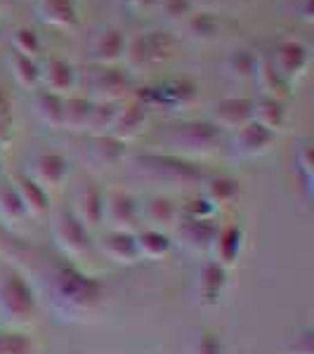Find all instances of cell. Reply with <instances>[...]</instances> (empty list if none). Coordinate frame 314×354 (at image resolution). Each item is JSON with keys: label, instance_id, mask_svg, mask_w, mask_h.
Listing matches in <instances>:
<instances>
[{"label": "cell", "instance_id": "cell-43", "mask_svg": "<svg viewBox=\"0 0 314 354\" xmlns=\"http://www.w3.org/2000/svg\"><path fill=\"white\" fill-rule=\"evenodd\" d=\"M286 354H314V330L310 326L300 328L298 333L288 340Z\"/></svg>", "mask_w": 314, "mask_h": 354}, {"label": "cell", "instance_id": "cell-49", "mask_svg": "<svg viewBox=\"0 0 314 354\" xmlns=\"http://www.w3.org/2000/svg\"><path fill=\"white\" fill-rule=\"evenodd\" d=\"M10 3H12V0H0V12H3L5 8H10Z\"/></svg>", "mask_w": 314, "mask_h": 354}, {"label": "cell", "instance_id": "cell-39", "mask_svg": "<svg viewBox=\"0 0 314 354\" xmlns=\"http://www.w3.org/2000/svg\"><path fill=\"white\" fill-rule=\"evenodd\" d=\"M118 104H121V102H118ZM118 104H111V102H95L88 133H93V137L95 135H109L111 125H113V121H116Z\"/></svg>", "mask_w": 314, "mask_h": 354}, {"label": "cell", "instance_id": "cell-9", "mask_svg": "<svg viewBox=\"0 0 314 354\" xmlns=\"http://www.w3.org/2000/svg\"><path fill=\"white\" fill-rule=\"evenodd\" d=\"M104 222L109 225V230L137 232L142 225L140 198L118 187L104 189Z\"/></svg>", "mask_w": 314, "mask_h": 354}, {"label": "cell", "instance_id": "cell-14", "mask_svg": "<svg viewBox=\"0 0 314 354\" xmlns=\"http://www.w3.org/2000/svg\"><path fill=\"white\" fill-rule=\"evenodd\" d=\"M26 175L38 182L45 192H57L68 180V158L57 151H41L31 158Z\"/></svg>", "mask_w": 314, "mask_h": 354}, {"label": "cell", "instance_id": "cell-23", "mask_svg": "<svg viewBox=\"0 0 314 354\" xmlns=\"http://www.w3.org/2000/svg\"><path fill=\"white\" fill-rule=\"evenodd\" d=\"M15 185L17 194H19L21 203L26 208L28 218H45L50 213V192H45L38 182H33L26 173H19L10 180Z\"/></svg>", "mask_w": 314, "mask_h": 354}, {"label": "cell", "instance_id": "cell-34", "mask_svg": "<svg viewBox=\"0 0 314 354\" xmlns=\"http://www.w3.org/2000/svg\"><path fill=\"white\" fill-rule=\"evenodd\" d=\"M0 220L10 227H19L28 220L26 208L21 203L12 182H3L0 185Z\"/></svg>", "mask_w": 314, "mask_h": 354}, {"label": "cell", "instance_id": "cell-46", "mask_svg": "<svg viewBox=\"0 0 314 354\" xmlns=\"http://www.w3.org/2000/svg\"><path fill=\"white\" fill-rule=\"evenodd\" d=\"M194 8L196 10H205V12H213L215 8H220V5L230 3V0H192Z\"/></svg>", "mask_w": 314, "mask_h": 354}, {"label": "cell", "instance_id": "cell-13", "mask_svg": "<svg viewBox=\"0 0 314 354\" xmlns=\"http://www.w3.org/2000/svg\"><path fill=\"white\" fill-rule=\"evenodd\" d=\"M274 142H277V133L267 130L265 125L250 121L243 128H239L237 133H232L230 149L232 156L239 158V161H253V158L265 156L274 147Z\"/></svg>", "mask_w": 314, "mask_h": 354}, {"label": "cell", "instance_id": "cell-25", "mask_svg": "<svg viewBox=\"0 0 314 354\" xmlns=\"http://www.w3.org/2000/svg\"><path fill=\"white\" fill-rule=\"evenodd\" d=\"M253 121L265 125L272 133H281L288 125V109L286 102L277 100V97L262 95L253 102Z\"/></svg>", "mask_w": 314, "mask_h": 354}, {"label": "cell", "instance_id": "cell-28", "mask_svg": "<svg viewBox=\"0 0 314 354\" xmlns=\"http://www.w3.org/2000/svg\"><path fill=\"white\" fill-rule=\"evenodd\" d=\"M64 100L66 97L48 93V90L38 88L33 93V113L38 116V121L53 130H59L64 123Z\"/></svg>", "mask_w": 314, "mask_h": 354}, {"label": "cell", "instance_id": "cell-19", "mask_svg": "<svg viewBox=\"0 0 314 354\" xmlns=\"http://www.w3.org/2000/svg\"><path fill=\"white\" fill-rule=\"evenodd\" d=\"M230 288V272L215 260H208L196 277V295L205 307H218Z\"/></svg>", "mask_w": 314, "mask_h": 354}, {"label": "cell", "instance_id": "cell-18", "mask_svg": "<svg viewBox=\"0 0 314 354\" xmlns=\"http://www.w3.org/2000/svg\"><path fill=\"white\" fill-rule=\"evenodd\" d=\"M147 116H149V109H147L145 104H140L135 97H130V100H125L118 104L116 121H113L109 135L128 145V142L137 140V137L145 133Z\"/></svg>", "mask_w": 314, "mask_h": 354}, {"label": "cell", "instance_id": "cell-27", "mask_svg": "<svg viewBox=\"0 0 314 354\" xmlns=\"http://www.w3.org/2000/svg\"><path fill=\"white\" fill-rule=\"evenodd\" d=\"M135 243L137 250H140V260H161L173 250V236L168 232L154 230V227H147V230H137L135 232Z\"/></svg>", "mask_w": 314, "mask_h": 354}, {"label": "cell", "instance_id": "cell-42", "mask_svg": "<svg viewBox=\"0 0 314 354\" xmlns=\"http://www.w3.org/2000/svg\"><path fill=\"white\" fill-rule=\"evenodd\" d=\"M190 354H227V347L215 330L201 328L190 345Z\"/></svg>", "mask_w": 314, "mask_h": 354}, {"label": "cell", "instance_id": "cell-17", "mask_svg": "<svg viewBox=\"0 0 314 354\" xmlns=\"http://www.w3.org/2000/svg\"><path fill=\"white\" fill-rule=\"evenodd\" d=\"M125 41L121 28L116 26H102L90 41V62L95 66H113L123 62Z\"/></svg>", "mask_w": 314, "mask_h": 354}, {"label": "cell", "instance_id": "cell-20", "mask_svg": "<svg viewBox=\"0 0 314 354\" xmlns=\"http://www.w3.org/2000/svg\"><path fill=\"white\" fill-rule=\"evenodd\" d=\"M97 248L104 258H109L116 265H137L140 262V250L135 243V232L123 230H107L97 239Z\"/></svg>", "mask_w": 314, "mask_h": 354}, {"label": "cell", "instance_id": "cell-41", "mask_svg": "<svg viewBox=\"0 0 314 354\" xmlns=\"http://www.w3.org/2000/svg\"><path fill=\"white\" fill-rule=\"evenodd\" d=\"M156 12H161V17L170 24H185L190 17L196 12L192 0H158Z\"/></svg>", "mask_w": 314, "mask_h": 354}, {"label": "cell", "instance_id": "cell-24", "mask_svg": "<svg viewBox=\"0 0 314 354\" xmlns=\"http://www.w3.org/2000/svg\"><path fill=\"white\" fill-rule=\"evenodd\" d=\"M38 3V19L48 26L73 31L81 21L78 17L76 0H36Z\"/></svg>", "mask_w": 314, "mask_h": 354}, {"label": "cell", "instance_id": "cell-11", "mask_svg": "<svg viewBox=\"0 0 314 354\" xmlns=\"http://www.w3.org/2000/svg\"><path fill=\"white\" fill-rule=\"evenodd\" d=\"M253 97H222L208 106V121L222 133H237L253 121Z\"/></svg>", "mask_w": 314, "mask_h": 354}, {"label": "cell", "instance_id": "cell-45", "mask_svg": "<svg viewBox=\"0 0 314 354\" xmlns=\"http://www.w3.org/2000/svg\"><path fill=\"white\" fill-rule=\"evenodd\" d=\"M121 3H123V8H128L135 17H145V15L156 12L158 0H121Z\"/></svg>", "mask_w": 314, "mask_h": 354}, {"label": "cell", "instance_id": "cell-37", "mask_svg": "<svg viewBox=\"0 0 314 354\" xmlns=\"http://www.w3.org/2000/svg\"><path fill=\"white\" fill-rule=\"evenodd\" d=\"M295 173L302 180L307 201H312V182H314V149L310 140H302L295 151Z\"/></svg>", "mask_w": 314, "mask_h": 354}, {"label": "cell", "instance_id": "cell-8", "mask_svg": "<svg viewBox=\"0 0 314 354\" xmlns=\"http://www.w3.org/2000/svg\"><path fill=\"white\" fill-rule=\"evenodd\" d=\"M53 236L57 248L71 260L85 258L90 245H93V232L73 215V210H64V213L57 215L53 225Z\"/></svg>", "mask_w": 314, "mask_h": 354}, {"label": "cell", "instance_id": "cell-21", "mask_svg": "<svg viewBox=\"0 0 314 354\" xmlns=\"http://www.w3.org/2000/svg\"><path fill=\"white\" fill-rule=\"evenodd\" d=\"M73 215L88 227L90 232H97L104 225V189L97 182H85L76 196Z\"/></svg>", "mask_w": 314, "mask_h": 354}, {"label": "cell", "instance_id": "cell-47", "mask_svg": "<svg viewBox=\"0 0 314 354\" xmlns=\"http://www.w3.org/2000/svg\"><path fill=\"white\" fill-rule=\"evenodd\" d=\"M312 0H302V19L305 21H312Z\"/></svg>", "mask_w": 314, "mask_h": 354}, {"label": "cell", "instance_id": "cell-3", "mask_svg": "<svg viewBox=\"0 0 314 354\" xmlns=\"http://www.w3.org/2000/svg\"><path fill=\"white\" fill-rule=\"evenodd\" d=\"M41 300L17 267L0 270V322L8 328H26L36 322Z\"/></svg>", "mask_w": 314, "mask_h": 354}, {"label": "cell", "instance_id": "cell-38", "mask_svg": "<svg viewBox=\"0 0 314 354\" xmlns=\"http://www.w3.org/2000/svg\"><path fill=\"white\" fill-rule=\"evenodd\" d=\"M12 50L24 57H31V59H36V57H41L43 53V41L41 36H38V31L33 26H17L12 31Z\"/></svg>", "mask_w": 314, "mask_h": 354}, {"label": "cell", "instance_id": "cell-22", "mask_svg": "<svg viewBox=\"0 0 314 354\" xmlns=\"http://www.w3.org/2000/svg\"><path fill=\"white\" fill-rule=\"evenodd\" d=\"M140 215L142 220H147L154 230L168 232L175 227V222L180 220V205L165 194H156V196L147 198L145 203H140Z\"/></svg>", "mask_w": 314, "mask_h": 354}, {"label": "cell", "instance_id": "cell-26", "mask_svg": "<svg viewBox=\"0 0 314 354\" xmlns=\"http://www.w3.org/2000/svg\"><path fill=\"white\" fill-rule=\"evenodd\" d=\"M260 57L250 48H237L227 55L225 59V73L234 83H255L258 78Z\"/></svg>", "mask_w": 314, "mask_h": 354}, {"label": "cell", "instance_id": "cell-1", "mask_svg": "<svg viewBox=\"0 0 314 354\" xmlns=\"http://www.w3.org/2000/svg\"><path fill=\"white\" fill-rule=\"evenodd\" d=\"M107 288L93 274H85L76 265H55L45 281V298L59 322L83 324L93 319L104 305Z\"/></svg>", "mask_w": 314, "mask_h": 354}, {"label": "cell", "instance_id": "cell-33", "mask_svg": "<svg viewBox=\"0 0 314 354\" xmlns=\"http://www.w3.org/2000/svg\"><path fill=\"white\" fill-rule=\"evenodd\" d=\"M203 194L220 208V205L234 203L241 196V182L230 175H210L203 185Z\"/></svg>", "mask_w": 314, "mask_h": 354}, {"label": "cell", "instance_id": "cell-44", "mask_svg": "<svg viewBox=\"0 0 314 354\" xmlns=\"http://www.w3.org/2000/svg\"><path fill=\"white\" fill-rule=\"evenodd\" d=\"M10 125H12V100L0 88V145L10 140Z\"/></svg>", "mask_w": 314, "mask_h": 354}, {"label": "cell", "instance_id": "cell-35", "mask_svg": "<svg viewBox=\"0 0 314 354\" xmlns=\"http://www.w3.org/2000/svg\"><path fill=\"white\" fill-rule=\"evenodd\" d=\"M255 83L262 88V93L267 97H277V100H286L290 95V85L279 76V71L274 68L272 62H262L260 59V66H258V78Z\"/></svg>", "mask_w": 314, "mask_h": 354}, {"label": "cell", "instance_id": "cell-48", "mask_svg": "<svg viewBox=\"0 0 314 354\" xmlns=\"http://www.w3.org/2000/svg\"><path fill=\"white\" fill-rule=\"evenodd\" d=\"M5 182V170H3V145H0V185Z\"/></svg>", "mask_w": 314, "mask_h": 354}, {"label": "cell", "instance_id": "cell-10", "mask_svg": "<svg viewBox=\"0 0 314 354\" xmlns=\"http://www.w3.org/2000/svg\"><path fill=\"white\" fill-rule=\"evenodd\" d=\"M215 234H218V222L215 220L180 218L173 230H170L173 243H178L180 248H185L187 253L194 255H210Z\"/></svg>", "mask_w": 314, "mask_h": 354}, {"label": "cell", "instance_id": "cell-36", "mask_svg": "<svg viewBox=\"0 0 314 354\" xmlns=\"http://www.w3.org/2000/svg\"><path fill=\"white\" fill-rule=\"evenodd\" d=\"M180 205V218H190V220H215L220 213V208L205 196L203 192L190 194Z\"/></svg>", "mask_w": 314, "mask_h": 354}, {"label": "cell", "instance_id": "cell-2", "mask_svg": "<svg viewBox=\"0 0 314 354\" xmlns=\"http://www.w3.org/2000/svg\"><path fill=\"white\" fill-rule=\"evenodd\" d=\"M125 165L135 177L151 182L154 187H163V189H194V187L205 185V180L210 177L198 161L170 151L133 153L125 158Z\"/></svg>", "mask_w": 314, "mask_h": 354}, {"label": "cell", "instance_id": "cell-5", "mask_svg": "<svg viewBox=\"0 0 314 354\" xmlns=\"http://www.w3.org/2000/svg\"><path fill=\"white\" fill-rule=\"evenodd\" d=\"M178 53V38L168 31H142L125 41L123 62L130 73H137L147 66L170 62Z\"/></svg>", "mask_w": 314, "mask_h": 354}, {"label": "cell", "instance_id": "cell-12", "mask_svg": "<svg viewBox=\"0 0 314 354\" xmlns=\"http://www.w3.org/2000/svg\"><path fill=\"white\" fill-rule=\"evenodd\" d=\"M270 62L279 71V76L293 88L295 83H300L302 78L307 76V68L312 64V53L305 43L288 38V41H281L277 45L274 59H270Z\"/></svg>", "mask_w": 314, "mask_h": 354}, {"label": "cell", "instance_id": "cell-40", "mask_svg": "<svg viewBox=\"0 0 314 354\" xmlns=\"http://www.w3.org/2000/svg\"><path fill=\"white\" fill-rule=\"evenodd\" d=\"M0 354H33V340L19 328L0 330Z\"/></svg>", "mask_w": 314, "mask_h": 354}, {"label": "cell", "instance_id": "cell-4", "mask_svg": "<svg viewBox=\"0 0 314 354\" xmlns=\"http://www.w3.org/2000/svg\"><path fill=\"white\" fill-rule=\"evenodd\" d=\"M161 140L170 147V153L196 161L201 156H213L225 142V133L208 118H190L168 125L161 133Z\"/></svg>", "mask_w": 314, "mask_h": 354}, {"label": "cell", "instance_id": "cell-16", "mask_svg": "<svg viewBox=\"0 0 314 354\" xmlns=\"http://www.w3.org/2000/svg\"><path fill=\"white\" fill-rule=\"evenodd\" d=\"M81 85V73L71 62L62 59V57H50L41 64V88L48 93L68 97L73 95Z\"/></svg>", "mask_w": 314, "mask_h": 354}, {"label": "cell", "instance_id": "cell-30", "mask_svg": "<svg viewBox=\"0 0 314 354\" xmlns=\"http://www.w3.org/2000/svg\"><path fill=\"white\" fill-rule=\"evenodd\" d=\"M95 102L83 95H68L64 100V123L62 128L71 133H88Z\"/></svg>", "mask_w": 314, "mask_h": 354}, {"label": "cell", "instance_id": "cell-6", "mask_svg": "<svg viewBox=\"0 0 314 354\" xmlns=\"http://www.w3.org/2000/svg\"><path fill=\"white\" fill-rule=\"evenodd\" d=\"M198 85L192 78H168V81L147 85V88L135 90L133 97L147 109H161L178 113L185 111L196 102Z\"/></svg>", "mask_w": 314, "mask_h": 354}, {"label": "cell", "instance_id": "cell-15", "mask_svg": "<svg viewBox=\"0 0 314 354\" xmlns=\"http://www.w3.org/2000/svg\"><path fill=\"white\" fill-rule=\"evenodd\" d=\"M243 245H246V230L239 222H225V225H218V234H215L210 255H213V260L218 265L225 267L227 272H232L239 265Z\"/></svg>", "mask_w": 314, "mask_h": 354}, {"label": "cell", "instance_id": "cell-29", "mask_svg": "<svg viewBox=\"0 0 314 354\" xmlns=\"http://www.w3.org/2000/svg\"><path fill=\"white\" fill-rule=\"evenodd\" d=\"M182 26H185V33L190 41L201 43V45L218 41L220 31H222L220 17L215 12H205V10H196Z\"/></svg>", "mask_w": 314, "mask_h": 354}, {"label": "cell", "instance_id": "cell-7", "mask_svg": "<svg viewBox=\"0 0 314 354\" xmlns=\"http://www.w3.org/2000/svg\"><path fill=\"white\" fill-rule=\"evenodd\" d=\"M85 88L90 90L93 102H118L130 100L135 93V73H130L125 66H93L85 78Z\"/></svg>", "mask_w": 314, "mask_h": 354}, {"label": "cell", "instance_id": "cell-32", "mask_svg": "<svg viewBox=\"0 0 314 354\" xmlns=\"http://www.w3.org/2000/svg\"><path fill=\"white\" fill-rule=\"evenodd\" d=\"M8 64L12 68V76L19 88L28 90V93H36L41 88V64L31 57H24L19 53H10L8 57Z\"/></svg>", "mask_w": 314, "mask_h": 354}, {"label": "cell", "instance_id": "cell-31", "mask_svg": "<svg viewBox=\"0 0 314 354\" xmlns=\"http://www.w3.org/2000/svg\"><path fill=\"white\" fill-rule=\"evenodd\" d=\"M90 158L100 165V168H118L125 163L128 153H125V142L116 140L111 135H95Z\"/></svg>", "mask_w": 314, "mask_h": 354}]
</instances>
